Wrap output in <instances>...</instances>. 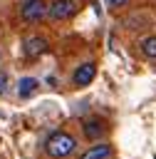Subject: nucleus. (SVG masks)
<instances>
[{"instance_id":"4","label":"nucleus","mask_w":156,"mask_h":159,"mask_svg":"<svg viewBox=\"0 0 156 159\" xmlns=\"http://www.w3.org/2000/svg\"><path fill=\"white\" fill-rule=\"evenodd\" d=\"M94 75H97L94 62H84V65H79V67L74 70V84L84 87V84H89V82L94 80Z\"/></svg>"},{"instance_id":"2","label":"nucleus","mask_w":156,"mask_h":159,"mask_svg":"<svg viewBox=\"0 0 156 159\" xmlns=\"http://www.w3.org/2000/svg\"><path fill=\"white\" fill-rule=\"evenodd\" d=\"M74 10H77V2L74 0H52L47 5V15L52 20H67V17L74 15Z\"/></svg>"},{"instance_id":"12","label":"nucleus","mask_w":156,"mask_h":159,"mask_svg":"<svg viewBox=\"0 0 156 159\" xmlns=\"http://www.w3.org/2000/svg\"><path fill=\"white\" fill-rule=\"evenodd\" d=\"M27 2H35V0H20V7H22V5H27Z\"/></svg>"},{"instance_id":"1","label":"nucleus","mask_w":156,"mask_h":159,"mask_svg":"<svg viewBox=\"0 0 156 159\" xmlns=\"http://www.w3.org/2000/svg\"><path fill=\"white\" fill-rule=\"evenodd\" d=\"M74 147H77V144H74V137L67 134V132H54V134H50L47 142H45L47 154L54 157V159H64V157H69V154L74 152Z\"/></svg>"},{"instance_id":"8","label":"nucleus","mask_w":156,"mask_h":159,"mask_svg":"<svg viewBox=\"0 0 156 159\" xmlns=\"http://www.w3.org/2000/svg\"><path fill=\"white\" fill-rule=\"evenodd\" d=\"M37 84H40V82H37L35 77H25V80H20L17 94H20V97H30V94H32V92L37 89Z\"/></svg>"},{"instance_id":"9","label":"nucleus","mask_w":156,"mask_h":159,"mask_svg":"<svg viewBox=\"0 0 156 159\" xmlns=\"http://www.w3.org/2000/svg\"><path fill=\"white\" fill-rule=\"evenodd\" d=\"M141 52L151 60H156V37H144L141 40Z\"/></svg>"},{"instance_id":"6","label":"nucleus","mask_w":156,"mask_h":159,"mask_svg":"<svg viewBox=\"0 0 156 159\" xmlns=\"http://www.w3.org/2000/svg\"><path fill=\"white\" fill-rule=\"evenodd\" d=\"M102 132H104L102 119H87V122H84V134H87V139H99Z\"/></svg>"},{"instance_id":"5","label":"nucleus","mask_w":156,"mask_h":159,"mask_svg":"<svg viewBox=\"0 0 156 159\" xmlns=\"http://www.w3.org/2000/svg\"><path fill=\"white\" fill-rule=\"evenodd\" d=\"M45 50H47V42H45L42 37H30V40L22 45V52H25V57H30V60L40 57Z\"/></svg>"},{"instance_id":"3","label":"nucleus","mask_w":156,"mask_h":159,"mask_svg":"<svg viewBox=\"0 0 156 159\" xmlns=\"http://www.w3.org/2000/svg\"><path fill=\"white\" fill-rule=\"evenodd\" d=\"M20 15H22V20H27V22H40V20L47 15V5H45V0L27 2V5L20 7Z\"/></svg>"},{"instance_id":"11","label":"nucleus","mask_w":156,"mask_h":159,"mask_svg":"<svg viewBox=\"0 0 156 159\" xmlns=\"http://www.w3.org/2000/svg\"><path fill=\"white\" fill-rule=\"evenodd\" d=\"M126 2H129V0H111V5H114V7H119V5H126Z\"/></svg>"},{"instance_id":"7","label":"nucleus","mask_w":156,"mask_h":159,"mask_svg":"<svg viewBox=\"0 0 156 159\" xmlns=\"http://www.w3.org/2000/svg\"><path fill=\"white\" fill-rule=\"evenodd\" d=\"M109 154H111L109 144H97V147H92L89 152H84V154H82V159H106Z\"/></svg>"},{"instance_id":"10","label":"nucleus","mask_w":156,"mask_h":159,"mask_svg":"<svg viewBox=\"0 0 156 159\" xmlns=\"http://www.w3.org/2000/svg\"><path fill=\"white\" fill-rule=\"evenodd\" d=\"M7 92V72H0V94Z\"/></svg>"}]
</instances>
